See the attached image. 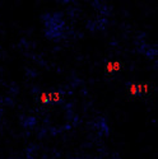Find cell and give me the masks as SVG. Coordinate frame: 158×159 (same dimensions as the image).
Instances as JSON below:
<instances>
[{
    "instance_id": "obj_1",
    "label": "cell",
    "mask_w": 158,
    "mask_h": 159,
    "mask_svg": "<svg viewBox=\"0 0 158 159\" xmlns=\"http://www.w3.org/2000/svg\"><path fill=\"white\" fill-rule=\"evenodd\" d=\"M40 99H41V102L42 103H48V99H47V93H42L41 94V97H40Z\"/></svg>"
},
{
    "instance_id": "obj_2",
    "label": "cell",
    "mask_w": 158,
    "mask_h": 159,
    "mask_svg": "<svg viewBox=\"0 0 158 159\" xmlns=\"http://www.w3.org/2000/svg\"><path fill=\"white\" fill-rule=\"evenodd\" d=\"M61 97H60V93H52V102H60Z\"/></svg>"
},
{
    "instance_id": "obj_3",
    "label": "cell",
    "mask_w": 158,
    "mask_h": 159,
    "mask_svg": "<svg viewBox=\"0 0 158 159\" xmlns=\"http://www.w3.org/2000/svg\"><path fill=\"white\" fill-rule=\"evenodd\" d=\"M130 92H131V94H137V85H135V84H133L131 87H130Z\"/></svg>"
},
{
    "instance_id": "obj_4",
    "label": "cell",
    "mask_w": 158,
    "mask_h": 159,
    "mask_svg": "<svg viewBox=\"0 0 158 159\" xmlns=\"http://www.w3.org/2000/svg\"><path fill=\"white\" fill-rule=\"evenodd\" d=\"M112 69L114 70H120V64L119 62H112Z\"/></svg>"
},
{
    "instance_id": "obj_5",
    "label": "cell",
    "mask_w": 158,
    "mask_h": 159,
    "mask_svg": "<svg viewBox=\"0 0 158 159\" xmlns=\"http://www.w3.org/2000/svg\"><path fill=\"white\" fill-rule=\"evenodd\" d=\"M112 70H114L112 69V62H108V64H107V71H108V73H111Z\"/></svg>"
}]
</instances>
